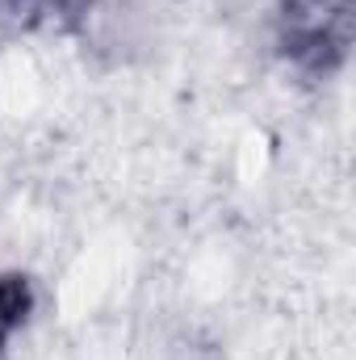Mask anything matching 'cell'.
Returning <instances> with one entry per match:
<instances>
[{
    "label": "cell",
    "mask_w": 356,
    "mask_h": 360,
    "mask_svg": "<svg viewBox=\"0 0 356 360\" xmlns=\"http://www.w3.org/2000/svg\"><path fill=\"white\" fill-rule=\"evenodd\" d=\"M21 8H34V13H72L80 0H17Z\"/></svg>",
    "instance_id": "cell-3"
},
{
    "label": "cell",
    "mask_w": 356,
    "mask_h": 360,
    "mask_svg": "<svg viewBox=\"0 0 356 360\" xmlns=\"http://www.w3.org/2000/svg\"><path fill=\"white\" fill-rule=\"evenodd\" d=\"M356 0H281V51L293 68L310 76H331L344 68L352 46Z\"/></svg>",
    "instance_id": "cell-1"
},
{
    "label": "cell",
    "mask_w": 356,
    "mask_h": 360,
    "mask_svg": "<svg viewBox=\"0 0 356 360\" xmlns=\"http://www.w3.org/2000/svg\"><path fill=\"white\" fill-rule=\"evenodd\" d=\"M30 310H34V289H30V281H25L21 272L0 276V352H4V344L21 331V323L30 319Z\"/></svg>",
    "instance_id": "cell-2"
}]
</instances>
